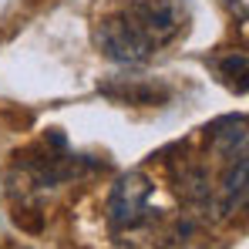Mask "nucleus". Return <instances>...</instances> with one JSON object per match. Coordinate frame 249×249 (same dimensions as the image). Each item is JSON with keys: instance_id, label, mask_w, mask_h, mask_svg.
Returning a JSON list of instances; mask_svg holds the SVG:
<instances>
[{"instance_id": "nucleus-1", "label": "nucleus", "mask_w": 249, "mask_h": 249, "mask_svg": "<svg viewBox=\"0 0 249 249\" xmlns=\"http://www.w3.org/2000/svg\"><path fill=\"white\" fill-rule=\"evenodd\" d=\"M122 17L152 44V51H159L185 37L192 10L189 0H128L122 7Z\"/></svg>"}, {"instance_id": "nucleus-2", "label": "nucleus", "mask_w": 249, "mask_h": 249, "mask_svg": "<svg viewBox=\"0 0 249 249\" xmlns=\"http://www.w3.org/2000/svg\"><path fill=\"white\" fill-rule=\"evenodd\" d=\"M152 192H155V182L142 168L118 175L108 196V226L115 232H135V229L152 226L155 222V212L148 209Z\"/></svg>"}, {"instance_id": "nucleus-3", "label": "nucleus", "mask_w": 249, "mask_h": 249, "mask_svg": "<svg viewBox=\"0 0 249 249\" xmlns=\"http://www.w3.org/2000/svg\"><path fill=\"white\" fill-rule=\"evenodd\" d=\"M94 47L105 57L118 61V64H145L155 54L152 44L145 41L122 14H108V17H101L94 24Z\"/></svg>"}, {"instance_id": "nucleus-4", "label": "nucleus", "mask_w": 249, "mask_h": 249, "mask_svg": "<svg viewBox=\"0 0 249 249\" xmlns=\"http://www.w3.org/2000/svg\"><path fill=\"white\" fill-rule=\"evenodd\" d=\"M178 159H168V175L175 182V192L196 209H212V178H209V168L199 155L189 152V145H175Z\"/></svg>"}, {"instance_id": "nucleus-5", "label": "nucleus", "mask_w": 249, "mask_h": 249, "mask_svg": "<svg viewBox=\"0 0 249 249\" xmlns=\"http://www.w3.org/2000/svg\"><path fill=\"white\" fill-rule=\"evenodd\" d=\"M98 94L124 108H162L175 91L162 78H108L98 84Z\"/></svg>"}, {"instance_id": "nucleus-6", "label": "nucleus", "mask_w": 249, "mask_h": 249, "mask_svg": "<svg viewBox=\"0 0 249 249\" xmlns=\"http://www.w3.org/2000/svg\"><path fill=\"white\" fill-rule=\"evenodd\" d=\"M206 142L215 155H222L226 162L246 155V118L243 115H222L212 124H206Z\"/></svg>"}, {"instance_id": "nucleus-7", "label": "nucleus", "mask_w": 249, "mask_h": 249, "mask_svg": "<svg viewBox=\"0 0 249 249\" xmlns=\"http://www.w3.org/2000/svg\"><path fill=\"white\" fill-rule=\"evenodd\" d=\"M215 74L229 84L232 91H246V51H226L222 57H215Z\"/></svg>"}, {"instance_id": "nucleus-8", "label": "nucleus", "mask_w": 249, "mask_h": 249, "mask_svg": "<svg viewBox=\"0 0 249 249\" xmlns=\"http://www.w3.org/2000/svg\"><path fill=\"white\" fill-rule=\"evenodd\" d=\"M10 219H14V226H17L20 232H27V236H41L44 232V212L37 206H31V202H17L14 212H10Z\"/></svg>"}, {"instance_id": "nucleus-9", "label": "nucleus", "mask_w": 249, "mask_h": 249, "mask_svg": "<svg viewBox=\"0 0 249 249\" xmlns=\"http://www.w3.org/2000/svg\"><path fill=\"white\" fill-rule=\"evenodd\" d=\"M0 118H3V124H7L10 131H27V128L34 124V111H20V108H3V111H0Z\"/></svg>"}, {"instance_id": "nucleus-10", "label": "nucleus", "mask_w": 249, "mask_h": 249, "mask_svg": "<svg viewBox=\"0 0 249 249\" xmlns=\"http://www.w3.org/2000/svg\"><path fill=\"white\" fill-rule=\"evenodd\" d=\"M222 7H226L239 24H246V0H222Z\"/></svg>"}]
</instances>
